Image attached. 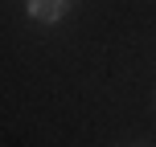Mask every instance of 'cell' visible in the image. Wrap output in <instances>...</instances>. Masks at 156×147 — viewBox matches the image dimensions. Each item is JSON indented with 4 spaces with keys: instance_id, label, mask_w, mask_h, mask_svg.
Here are the masks:
<instances>
[{
    "instance_id": "cell-1",
    "label": "cell",
    "mask_w": 156,
    "mask_h": 147,
    "mask_svg": "<svg viewBox=\"0 0 156 147\" xmlns=\"http://www.w3.org/2000/svg\"><path fill=\"white\" fill-rule=\"evenodd\" d=\"M66 4L70 0H29V12H33V21L49 25V21H62L66 16Z\"/></svg>"
}]
</instances>
